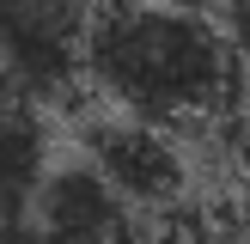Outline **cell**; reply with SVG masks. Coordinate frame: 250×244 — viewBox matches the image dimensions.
I'll list each match as a JSON object with an SVG mask.
<instances>
[{"instance_id":"3","label":"cell","mask_w":250,"mask_h":244,"mask_svg":"<svg viewBox=\"0 0 250 244\" xmlns=\"http://www.w3.org/2000/svg\"><path fill=\"white\" fill-rule=\"evenodd\" d=\"M24 226L37 232V244H141L146 214L92 159H67L49 165L43 189L24 207Z\"/></svg>"},{"instance_id":"4","label":"cell","mask_w":250,"mask_h":244,"mask_svg":"<svg viewBox=\"0 0 250 244\" xmlns=\"http://www.w3.org/2000/svg\"><path fill=\"white\" fill-rule=\"evenodd\" d=\"M85 159H92V165L104 171V177L141 207V214L171 207V202L183 195V177H189L177 141H171V128L134 122V116H122V110L85 122Z\"/></svg>"},{"instance_id":"6","label":"cell","mask_w":250,"mask_h":244,"mask_svg":"<svg viewBox=\"0 0 250 244\" xmlns=\"http://www.w3.org/2000/svg\"><path fill=\"white\" fill-rule=\"evenodd\" d=\"M214 19L226 31V43L238 49V61H250V0H214Z\"/></svg>"},{"instance_id":"7","label":"cell","mask_w":250,"mask_h":244,"mask_svg":"<svg viewBox=\"0 0 250 244\" xmlns=\"http://www.w3.org/2000/svg\"><path fill=\"white\" fill-rule=\"evenodd\" d=\"M238 232H244V244H250V189H244V207H238Z\"/></svg>"},{"instance_id":"5","label":"cell","mask_w":250,"mask_h":244,"mask_svg":"<svg viewBox=\"0 0 250 244\" xmlns=\"http://www.w3.org/2000/svg\"><path fill=\"white\" fill-rule=\"evenodd\" d=\"M49 177V141L43 122L31 116V104L19 98H0V220L24 214L31 195Z\"/></svg>"},{"instance_id":"1","label":"cell","mask_w":250,"mask_h":244,"mask_svg":"<svg viewBox=\"0 0 250 244\" xmlns=\"http://www.w3.org/2000/svg\"><path fill=\"white\" fill-rule=\"evenodd\" d=\"M238 49L220 19L189 0H104L85 55V80L110 98V110L153 128H195L232 104Z\"/></svg>"},{"instance_id":"2","label":"cell","mask_w":250,"mask_h":244,"mask_svg":"<svg viewBox=\"0 0 250 244\" xmlns=\"http://www.w3.org/2000/svg\"><path fill=\"white\" fill-rule=\"evenodd\" d=\"M98 0H0V67L19 104H61L85 80Z\"/></svg>"}]
</instances>
